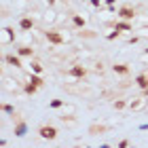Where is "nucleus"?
<instances>
[{"instance_id": "f257e3e1", "label": "nucleus", "mask_w": 148, "mask_h": 148, "mask_svg": "<svg viewBox=\"0 0 148 148\" xmlns=\"http://www.w3.org/2000/svg\"><path fill=\"white\" fill-rule=\"evenodd\" d=\"M45 40L49 45H53V47L66 45V36H64L62 30H49V32H45Z\"/></svg>"}, {"instance_id": "f03ea898", "label": "nucleus", "mask_w": 148, "mask_h": 148, "mask_svg": "<svg viewBox=\"0 0 148 148\" xmlns=\"http://www.w3.org/2000/svg\"><path fill=\"white\" fill-rule=\"evenodd\" d=\"M66 76H70V78H76V80H83L85 76H87V68L83 64H72L68 70L64 72Z\"/></svg>"}, {"instance_id": "7ed1b4c3", "label": "nucleus", "mask_w": 148, "mask_h": 148, "mask_svg": "<svg viewBox=\"0 0 148 148\" xmlns=\"http://www.w3.org/2000/svg\"><path fill=\"white\" fill-rule=\"evenodd\" d=\"M36 133H38L42 140H55L59 131H57V127H53V125H38Z\"/></svg>"}, {"instance_id": "20e7f679", "label": "nucleus", "mask_w": 148, "mask_h": 148, "mask_svg": "<svg viewBox=\"0 0 148 148\" xmlns=\"http://www.w3.org/2000/svg\"><path fill=\"white\" fill-rule=\"evenodd\" d=\"M116 15H119L121 19H127V21H133V19L138 17V11L133 9L131 4H123V6H119V9H116Z\"/></svg>"}, {"instance_id": "39448f33", "label": "nucleus", "mask_w": 148, "mask_h": 148, "mask_svg": "<svg viewBox=\"0 0 148 148\" xmlns=\"http://www.w3.org/2000/svg\"><path fill=\"white\" fill-rule=\"evenodd\" d=\"M17 28L21 30V32H25V34H28V32H32L36 28V19L32 17V15H23L21 19H19V23H17Z\"/></svg>"}, {"instance_id": "423d86ee", "label": "nucleus", "mask_w": 148, "mask_h": 148, "mask_svg": "<svg viewBox=\"0 0 148 148\" xmlns=\"http://www.w3.org/2000/svg\"><path fill=\"white\" fill-rule=\"evenodd\" d=\"M108 28H116V30H121L123 34H129V32H133V23L131 21H127V19H116V21H112V23H108Z\"/></svg>"}, {"instance_id": "0eeeda50", "label": "nucleus", "mask_w": 148, "mask_h": 148, "mask_svg": "<svg viewBox=\"0 0 148 148\" xmlns=\"http://www.w3.org/2000/svg\"><path fill=\"white\" fill-rule=\"evenodd\" d=\"M146 104H148V99H146V95L142 93V95H138V97L129 99V110L140 112V110H144V108H146Z\"/></svg>"}, {"instance_id": "6e6552de", "label": "nucleus", "mask_w": 148, "mask_h": 148, "mask_svg": "<svg viewBox=\"0 0 148 148\" xmlns=\"http://www.w3.org/2000/svg\"><path fill=\"white\" fill-rule=\"evenodd\" d=\"M2 62H4L6 66H13V68H23L21 55H15V53H4V55H2Z\"/></svg>"}, {"instance_id": "1a4fd4ad", "label": "nucleus", "mask_w": 148, "mask_h": 148, "mask_svg": "<svg viewBox=\"0 0 148 148\" xmlns=\"http://www.w3.org/2000/svg\"><path fill=\"white\" fill-rule=\"evenodd\" d=\"M11 42H15V30L11 25H4L2 28V47H9Z\"/></svg>"}, {"instance_id": "9d476101", "label": "nucleus", "mask_w": 148, "mask_h": 148, "mask_svg": "<svg viewBox=\"0 0 148 148\" xmlns=\"http://www.w3.org/2000/svg\"><path fill=\"white\" fill-rule=\"evenodd\" d=\"M13 133H15V138H25V133H28V123H25V121H17L15 127H13Z\"/></svg>"}, {"instance_id": "9b49d317", "label": "nucleus", "mask_w": 148, "mask_h": 148, "mask_svg": "<svg viewBox=\"0 0 148 148\" xmlns=\"http://www.w3.org/2000/svg\"><path fill=\"white\" fill-rule=\"evenodd\" d=\"M87 21H89V19H87L85 13H74V15H72V23L76 25V28H80V30L87 28Z\"/></svg>"}, {"instance_id": "f8f14e48", "label": "nucleus", "mask_w": 148, "mask_h": 148, "mask_svg": "<svg viewBox=\"0 0 148 148\" xmlns=\"http://www.w3.org/2000/svg\"><path fill=\"white\" fill-rule=\"evenodd\" d=\"M15 51H17V55H21V57H28V59H32V57L36 55V53H34V49H32L30 45H19Z\"/></svg>"}, {"instance_id": "ddd939ff", "label": "nucleus", "mask_w": 148, "mask_h": 148, "mask_svg": "<svg viewBox=\"0 0 148 148\" xmlns=\"http://www.w3.org/2000/svg\"><path fill=\"white\" fill-rule=\"evenodd\" d=\"M28 70H30L32 74H42V72H45V66H42V62H38V59L32 57L30 64H28Z\"/></svg>"}, {"instance_id": "4468645a", "label": "nucleus", "mask_w": 148, "mask_h": 148, "mask_svg": "<svg viewBox=\"0 0 148 148\" xmlns=\"http://www.w3.org/2000/svg\"><path fill=\"white\" fill-rule=\"evenodd\" d=\"M133 83H136L140 89H148V74L146 72H140L136 78H133Z\"/></svg>"}, {"instance_id": "2eb2a0df", "label": "nucleus", "mask_w": 148, "mask_h": 148, "mask_svg": "<svg viewBox=\"0 0 148 148\" xmlns=\"http://www.w3.org/2000/svg\"><path fill=\"white\" fill-rule=\"evenodd\" d=\"M38 89H40V87H36L34 83H30V80H25V83H23V93H25V95H36Z\"/></svg>"}, {"instance_id": "dca6fc26", "label": "nucleus", "mask_w": 148, "mask_h": 148, "mask_svg": "<svg viewBox=\"0 0 148 148\" xmlns=\"http://www.w3.org/2000/svg\"><path fill=\"white\" fill-rule=\"evenodd\" d=\"M112 70H114V74H121V76H125V74H129V64H114Z\"/></svg>"}, {"instance_id": "f3484780", "label": "nucleus", "mask_w": 148, "mask_h": 148, "mask_svg": "<svg viewBox=\"0 0 148 148\" xmlns=\"http://www.w3.org/2000/svg\"><path fill=\"white\" fill-rule=\"evenodd\" d=\"M121 34H123L121 30H116V28H110V30L104 34V38H106V40H116V38H121Z\"/></svg>"}, {"instance_id": "a211bd4d", "label": "nucleus", "mask_w": 148, "mask_h": 148, "mask_svg": "<svg viewBox=\"0 0 148 148\" xmlns=\"http://www.w3.org/2000/svg\"><path fill=\"white\" fill-rule=\"evenodd\" d=\"M2 80H4L2 87H4L6 91H15V93H17V80H11V78H6V76H4Z\"/></svg>"}, {"instance_id": "6ab92c4d", "label": "nucleus", "mask_w": 148, "mask_h": 148, "mask_svg": "<svg viewBox=\"0 0 148 148\" xmlns=\"http://www.w3.org/2000/svg\"><path fill=\"white\" fill-rule=\"evenodd\" d=\"M45 21H47V23H55V21H57V13L53 11V6H49V11L45 13Z\"/></svg>"}, {"instance_id": "aec40b11", "label": "nucleus", "mask_w": 148, "mask_h": 148, "mask_svg": "<svg viewBox=\"0 0 148 148\" xmlns=\"http://www.w3.org/2000/svg\"><path fill=\"white\" fill-rule=\"evenodd\" d=\"M112 108L114 110H125V108H129V102H127V99H114Z\"/></svg>"}, {"instance_id": "412c9836", "label": "nucleus", "mask_w": 148, "mask_h": 148, "mask_svg": "<svg viewBox=\"0 0 148 148\" xmlns=\"http://www.w3.org/2000/svg\"><path fill=\"white\" fill-rule=\"evenodd\" d=\"M2 112L6 116H15V106L9 104V102H2Z\"/></svg>"}, {"instance_id": "4be33fe9", "label": "nucleus", "mask_w": 148, "mask_h": 148, "mask_svg": "<svg viewBox=\"0 0 148 148\" xmlns=\"http://www.w3.org/2000/svg\"><path fill=\"white\" fill-rule=\"evenodd\" d=\"M64 106H66L64 99H51V102H49V108L51 110H59V108H64Z\"/></svg>"}, {"instance_id": "5701e85b", "label": "nucleus", "mask_w": 148, "mask_h": 148, "mask_svg": "<svg viewBox=\"0 0 148 148\" xmlns=\"http://www.w3.org/2000/svg\"><path fill=\"white\" fill-rule=\"evenodd\" d=\"M74 114H76V108H74L72 104L64 106V114H62V116H74Z\"/></svg>"}, {"instance_id": "b1692460", "label": "nucleus", "mask_w": 148, "mask_h": 148, "mask_svg": "<svg viewBox=\"0 0 148 148\" xmlns=\"http://www.w3.org/2000/svg\"><path fill=\"white\" fill-rule=\"evenodd\" d=\"M106 129H108V127H104V125H91L89 127V133H102Z\"/></svg>"}, {"instance_id": "393cba45", "label": "nucleus", "mask_w": 148, "mask_h": 148, "mask_svg": "<svg viewBox=\"0 0 148 148\" xmlns=\"http://www.w3.org/2000/svg\"><path fill=\"white\" fill-rule=\"evenodd\" d=\"M140 40H142V36H140V34H133V36H127L125 42H127V45H136V42H140Z\"/></svg>"}, {"instance_id": "a878e982", "label": "nucleus", "mask_w": 148, "mask_h": 148, "mask_svg": "<svg viewBox=\"0 0 148 148\" xmlns=\"http://www.w3.org/2000/svg\"><path fill=\"white\" fill-rule=\"evenodd\" d=\"M104 0H89V4L93 6V9H97V11H106V6H102Z\"/></svg>"}, {"instance_id": "bb28decb", "label": "nucleus", "mask_w": 148, "mask_h": 148, "mask_svg": "<svg viewBox=\"0 0 148 148\" xmlns=\"http://www.w3.org/2000/svg\"><path fill=\"white\" fill-rule=\"evenodd\" d=\"M116 146H119V148H129V146H131V140L123 138V140H119V142H116Z\"/></svg>"}, {"instance_id": "cd10ccee", "label": "nucleus", "mask_w": 148, "mask_h": 148, "mask_svg": "<svg viewBox=\"0 0 148 148\" xmlns=\"http://www.w3.org/2000/svg\"><path fill=\"white\" fill-rule=\"evenodd\" d=\"M142 38H148V25H144V28H140V32H138Z\"/></svg>"}, {"instance_id": "c85d7f7f", "label": "nucleus", "mask_w": 148, "mask_h": 148, "mask_svg": "<svg viewBox=\"0 0 148 148\" xmlns=\"http://www.w3.org/2000/svg\"><path fill=\"white\" fill-rule=\"evenodd\" d=\"M106 6H116V0H104Z\"/></svg>"}, {"instance_id": "c756f323", "label": "nucleus", "mask_w": 148, "mask_h": 148, "mask_svg": "<svg viewBox=\"0 0 148 148\" xmlns=\"http://www.w3.org/2000/svg\"><path fill=\"white\" fill-rule=\"evenodd\" d=\"M55 2H57V0H45V4H47V6H55Z\"/></svg>"}, {"instance_id": "7c9ffc66", "label": "nucleus", "mask_w": 148, "mask_h": 148, "mask_svg": "<svg viewBox=\"0 0 148 148\" xmlns=\"http://www.w3.org/2000/svg\"><path fill=\"white\" fill-rule=\"evenodd\" d=\"M140 131H148V123H144V125H140Z\"/></svg>"}, {"instance_id": "2f4dec72", "label": "nucleus", "mask_w": 148, "mask_h": 148, "mask_svg": "<svg viewBox=\"0 0 148 148\" xmlns=\"http://www.w3.org/2000/svg\"><path fill=\"white\" fill-rule=\"evenodd\" d=\"M142 59H144V62H148V49H146V51L142 53Z\"/></svg>"}, {"instance_id": "473e14b6", "label": "nucleus", "mask_w": 148, "mask_h": 148, "mask_svg": "<svg viewBox=\"0 0 148 148\" xmlns=\"http://www.w3.org/2000/svg\"><path fill=\"white\" fill-rule=\"evenodd\" d=\"M57 2H66V0H57Z\"/></svg>"}, {"instance_id": "72a5a7b5", "label": "nucleus", "mask_w": 148, "mask_h": 148, "mask_svg": "<svg viewBox=\"0 0 148 148\" xmlns=\"http://www.w3.org/2000/svg\"><path fill=\"white\" fill-rule=\"evenodd\" d=\"M144 72H146V74H148V70H144Z\"/></svg>"}]
</instances>
